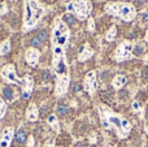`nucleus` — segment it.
I'll return each mask as SVG.
<instances>
[{
	"label": "nucleus",
	"instance_id": "f257e3e1",
	"mask_svg": "<svg viewBox=\"0 0 148 147\" xmlns=\"http://www.w3.org/2000/svg\"><path fill=\"white\" fill-rule=\"evenodd\" d=\"M105 12L108 14L117 16L123 21H133L136 16L135 8L127 3H110L105 5Z\"/></svg>",
	"mask_w": 148,
	"mask_h": 147
},
{
	"label": "nucleus",
	"instance_id": "f03ea898",
	"mask_svg": "<svg viewBox=\"0 0 148 147\" xmlns=\"http://www.w3.org/2000/svg\"><path fill=\"white\" fill-rule=\"evenodd\" d=\"M69 27L62 22L60 17L55 20L53 29H52V43L53 46H61L64 47L69 39Z\"/></svg>",
	"mask_w": 148,
	"mask_h": 147
},
{
	"label": "nucleus",
	"instance_id": "7ed1b4c3",
	"mask_svg": "<svg viewBox=\"0 0 148 147\" xmlns=\"http://www.w3.org/2000/svg\"><path fill=\"white\" fill-rule=\"evenodd\" d=\"M66 9L69 13H73L78 20H86L91 13L92 5L90 0H72L68 3Z\"/></svg>",
	"mask_w": 148,
	"mask_h": 147
},
{
	"label": "nucleus",
	"instance_id": "20e7f679",
	"mask_svg": "<svg viewBox=\"0 0 148 147\" xmlns=\"http://www.w3.org/2000/svg\"><path fill=\"white\" fill-rule=\"evenodd\" d=\"M29 4H30L31 9H33L34 16H33V20L29 21L27 23H25V25H23V27H22L23 31H29V30H31L33 27H35L36 22L40 20L42 16H43V13H44V8L39 4L38 0H30V1H29Z\"/></svg>",
	"mask_w": 148,
	"mask_h": 147
},
{
	"label": "nucleus",
	"instance_id": "39448f33",
	"mask_svg": "<svg viewBox=\"0 0 148 147\" xmlns=\"http://www.w3.org/2000/svg\"><path fill=\"white\" fill-rule=\"evenodd\" d=\"M134 46L130 42H122V43L118 46L117 51H116V59L118 61H122V60L130 59L131 57V52H133Z\"/></svg>",
	"mask_w": 148,
	"mask_h": 147
},
{
	"label": "nucleus",
	"instance_id": "423d86ee",
	"mask_svg": "<svg viewBox=\"0 0 148 147\" xmlns=\"http://www.w3.org/2000/svg\"><path fill=\"white\" fill-rule=\"evenodd\" d=\"M0 74H1V77L4 78L7 82H10V83H21V81L18 80L17 76H16L14 65H12V64L5 65V67L1 69Z\"/></svg>",
	"mask_w": 148,
	"mask_h": 147
},
{
	"label": "nucleus",
	"instance_id": "0eeeda50",
	"mask_svg": "<svg viewBox=\"0 0 148 147\" xmlns=\"http://www.w3.org/2000/svg\"><path fill=\"white\" fill-rule=\"evenodd\" d=\"M68 87H69V76H59L56 83V95H64L66 93Z\"/></svg>",
	"mask_w": 148,
	"mask_h": 147
},
{
	"label": "nucleus",
	"instance_id": "6e6552de",
	"mask_svg": "<svg viewBox=\"0 0 148 147\" xmlns=\"http://www.w3.org/2000/svg\"><path fill=\"white\" fill-rule=\"evenodd\" d=\"M39 56H40L39 49L31 47V48H29L27 51H26V54H25L26 63H27L30 67H36V65H38V61H39Z\"/></svg>",
	"mask_w": 148,
	"mask_h": 147
},
{
	"label": "nucleus",
	"instance_id": "1a4fd4ad",
	"mask_svg": "<svg viewBox=\"0 0 148 147\" xmlns=\"http://www.w3.org/2000/svg\"><path fill=\"white\" fill-rule=\"evenodd\" d=\"M84 89L88 94H94L96 90V73L88 72L84 80Z\"/></svg>",
	"mask_w": 148,
	"mask_h": 147
},
{
	"label": "nucleus",
	"instance_id": "9d476101",
	"mask_svg": "<svg viewBox=\"0 0 148 147\" xmlns=\"http://www.w3.org/2000/svg\"><path fill=\"white\" fill-rule=\"evenodd\" d=\"M53 69L57 77L68 74V67H66V63H65V56H61L59 60L53 61Z\"/></svg>",
	"mask_w": 148,
	"mask_h": 147
},
{
	"label": "nucleus",
	"instance_id": "9b49d317",
	"mask_svg": "<svg viewBox=\"0 0 148 147\" xmlns=\"http://www.w3.org/2000/svg\"><path fill=\"white\" fill-rule=\"evenodd\" d=\"M21 82H23V93H22V98L23 99H29L31 95V93H33V87H34V81L31 77H29V76H26V77L22 78V81Z\"/></svg>",
	"mask_w": 148,
	"mask_h": 147
},
{
	"label": "nucleus",
	"instance_id": "f8f14e48",
	"mask_svg": "<svg viewBox=\"0 0 148 147\" xmlns=\"http://www.w3.org/2000/svg\"><path fill=\"white\" fill-rule=\"evenodd\" d=\"M13 134H14V129L13 128H5L3 132L1 139H0V147H8L9 143L13 139Z\"/></svg>",
	"mask_w": 148,
	"mask_h": 147
},
{
	"label": "nucleus",
	"instance_id": "ddd939ff",
	"mask_svg": "<svg viewBox=\"0 0 148 147\" xmlns=\"http://www.w3.org/2000/svg\"><path fill=\"white\" fill-rule=\"evenodd\" d=\"M92 55H94V49L90 47V44H84V46L81 48V52H79L78 60H79V61H86V60L90 59Z\"/></svg>",
	"mask_w": 148,
	"mask_h": 147
},
{
	"label": "nucleus",
	"instance_id": "4468645a",
	"mask_svg": "<svg viewBox=\"0 0 148 147\" xmlns=\"http://www.w3.org/2000/svg\"><path fill=\"white\" fill-rule=\"evenodd\" d=\"M39 116V112L38 108H36L35 104H30L27 107V111H26V117H27L29 121H36Z\"/></svg>",
	"mask_w": 148,
	"mask_h": 147
},
{
	"label": "nucleus",
	"instance_id": "2eb2a0df",
	"mask_svg": "<svg viewBox=\"0 0 148 147\" xmlns=\"http://www.w3.org/2000/svg\"><path fill=\"white\" fill-rule=\"evenodd\" d=\"M1 93H3V96L9 102L13 100V98H14V91H13V89L10 87V86H4Z\"/></svg>",
	"mask_w": 148,
	"mask_h": 147
},
{
	"label": "nucleus",
	"instance_id": "dca6fc26",
	"mask_svg": "<svg viewBox=\"0 0 148 147\" xmlns=\"http://www.w3.org/2000/svg\"><path fill=\"white\" fill-rule=\"evenodd\" d=\"M33 16H34V12L33 9H31L30 4H29V1L25 3V17H23V20H25V23H27L29 21L33 20Z\"/></svg>",
	"mask_w": 148,
	"mask_h": 147
},
{
	"label": "nucleus",
	"instance_id": "f3484780",
	"mask_svg": "<svg viewBox=\"0 0 148 147\" xmlns=\"http://www.w3.org/2000/svg\"><path fill=\"white\" fill-rule=\"evenodd\" d=\"M61 20H62V22H64L65 23V25H74V23H75V16H74L73 14V13H69V12H68L66 13V14H64V17H62L61 18Z\"/></svg>",
	"mask_w": 148,
	"mask_h": 147
},
{
	"label": "nucleus",
	"instance_id": "a211bd4d",
	"mask_svg": "<svg viewBox=\"0 0 148 147\" xmlns=\"http://www.w3.org/2000/svg\"><path fill=\"white\" fill-rule=\"evenodd\" d=\"M126 82H127V80H126L125 76H117V77L114 78V81H113V86H114L116 89H121Z\"/></svg>",
	"mask_w": 148,
	"mask_h": 147
},
{
	"label": "nucleus",
	"instance_id": "6ab92c4d",
	"mask_svg": "<svg viewBox=\"0 0 148 147\" xmlns=\"http://www.w3.org/2000/svg\"><path fill=\"white\" fill-rule=\"evenodd\" d=\"M16 139H17L18 143H25L26 139H27V135H26L25 130L22 129H18L17 133H16Z\"/></svg>",
	"mask_w": 148,
	"mask_h": 147
},
{
	"label": "nucleus",
	"instance_id": "aec40b11",
	"mask_svg": "<svg viewBox=\"0 0 148 147\" xmlns=\"http://www.w3.org/2000/svg\"><path fill=\"white\" fill-rule=\"evenodd\" d=\"M47 121H48V124L51 125V128L55 130V132H59V122H57V119H56V116H55V115L48 116Z\"/></svg>",
	"mask_w": 148,
	"mask_h": 147
},
{
	"label": "nucleus",
	"instance_id": "412c9836",
	"mask_svg": "<svg viewBox=\"0 0 148 147\" xmlns=\"http://www.w3.org/2000/svg\"><path fill=\"white\" fill-rule=\"evenodd\" d=\"M9 51H10V41L7 39V41H4L0 44V55H5Z\"/></svg>",
	"mask_w": 148,
	"mask_h": 147
},
{
	"label": "nucleus",
	"instance_id": "4be33fe9",
	"mask_svg": "<svg viewBox=\"0 0 148 147\" xmlns=\"http://www.w3.org/2000/svg\"><path fill=\"white\" fill-rule=\"evenodd\" d=\"M116 34H117V27H116V26H112V27L109 29V31L107 33V36H105V38H107V41L110 42L116 38Z\"/></svg>",
	"mask_w": 148,
	"mask_h": 147
},
{
	"label": "nucleus",
	"instance_id": "5701e85b",
	"mask_svg": "<svg viewBox=\"0 0 148 147\" xmlns=\"http://www.w3.org/2000/svg\"><path fill=\"white\" fill-rule=\"evenodd\" d=\"M108 122L116 125L117 128H121V122H122V120H120L117 116H108Z\"/></svg>",
	"mask_w": 148,
	"mask_h": 147
},
{
	"label": "nucleus",
	"instance_id": "b1692460",
	"mask_svg": "<svg viewBox=\"0 0 148 147\" xmlns=\"http://www.w3.org/2000/svg\"><path fill=\"white\" fill-rule=\"evenodd\" d=\"M68 111H69V108H68V106H65V104H60V106H57V115L64 116V115L68 113Z\"/></svg>",
	"mask_w": 148,
	"mask_h": 147
},
{
	"label": "nucleus",
	"instance_id": "393cba45",
	"mask_svg": "<svg viewBox=\"0 0 148 147\" xmlns=\"http://www.w3.org/2000/svg\"><path fill=\"white\" fill-rule=\"evenodd\" d=\"M36 38L40 41V43H43V42H46L47 39H48V33H47V30H42V31H39V34H38V36Z\"/></svg>",
	"mask_w": 148,
	"mask_h": 147
},
{
	"label": "nucleus",
	"instance_id": "a878e982",
	"mask_svg": "<svg viewBox=\"0 0 148 147\" xmlns=\"http://www.w3.org/2000/svg\"><path fill=\"white\" fill-rule=\"evenodd\" d=\"M5 112H7V104H5L4 100H3V98H0V119L4 117Z\"/></svg>",
	"mask_w": 148,
	"mask_h": 147
},
{
	"label": "nucleus",
	"instance_id": "bb28decb",
	"mask_svg": "<svg viewBox=\"0 0 148 147\" xmlns=\"http://www.w3.org/2000/svg\"><path fill=\"white\" fill-rule=\"evenodd\" d=\"M133 52H134V55H142L144 52L143 44H136V47H134L133 48Z\"/></svg>",
	"mask_w": 148,
	"mask_h": 147
},
{
	"label": "nucleus",
	"instance_id": "cd10ccee",
	"mask_svg": "<svg viewBox=\"0 0 148 147\" xmlns=\"http://www.w3.org/2000/svg\"><path fill=\"white\" fill-rule=\"evenodd\" d=\"M121 128H122L125 132H129L130 128H131V125H130V122H129L127 120H122V122H121Z\"/></svg>",
	"mask_w": 148,
	"mask_h": 147
},
{
	"label": "nucleus",
	"instance_id": "c85d7f7f",
	"mask_svg": "<svg viewBox=\"0 0 148 147\" xmlns=\"http://www.w3.org/2000/svg\"><path fill=\"white\" fill-rule=\"evenodd\" d=\"M30 44L34 47V48H36V47L40 46L42 43H40V41H39L38 38H33V39H31V42H30Z\"/></svg>",
	"mask_w": 148,
	"mask_h": 147
},
{
	"label": "nucleus",
	"instance_id": "c756f323",
	"mask_svg": "<svg viewBox=\"0 0 148 147\" xmlns=\"http://www.w3.org/2000/svg\"><path fill=\"white\" fill-rule=\"evenodd\" d=\"M140 18H142V22L143 23H148V12H142Z\"/></svg>",
	"mask_w": 148,
	"mask_h": 147
},
{
	"label": "nucleus",
	"instance_id": "7c9ffc66",
	"mask_svg": "<svg viewBox=\"0 0 148 147\" xmlns=\"http://www.w3.org/2000/svg\"><path fill=\"white\" fill-rule=\"evenodd\" d=\"M94 29H95V21L92 20V18H90V20H88V30L92 31Z\"/></svg>",
	"mask_w": 148,
	"mask_h": 147
},
{
	"label": "nucleus",
	"instance_id": "2f4dec72",
	"mask_svg": "<svg viewBox=\"0 0 148 147\" xmlns=\"http://www.w3.org/2000/svg\"><path fill=\"white\" fill-rule=\"evenodd\" d=\"M133 108H134V111H139V109H140V104H139L138 102H134V103H133Z\"/></svg>",
	"mask_w": 148,
	"mask_h": 147
},
{
	"label": "nucleus",
	"instance_id": "473e14b6",
	"mask_svg": "<svg viewBox=\"0 0 148 147\" xmlns=\"http://www.w3.org/2000/svg\"><path fill=\"white\" fill-rule=\"evenodd\" d=\"M46 147H53V141H48V142H47V145H46Z\"/></svg>",
	"mask_w": 148,
	"mask_h": 147
},
{
	"label": "nucleus",
	"instance_id": "72a5a7b5",
	"mask_svg": "<svg viewBox=\"0 0 148 147\" xmlns=\"http://www.w3.org/2000/svg\"><path fill=\"white\" fill-rule=\"evenodd\" d=\"M81 89H82V86H81V85H77L75 87H74V91H79Z\"/></svg>",
	"mask_w": 148,
	"mask_h": 147
},
{
	"label": "nucleus",
	"instance_id": "f704fd0d",
	"mask_svg": "<svg viewBox=\"0 0 148 147\" xmlns=\"http://www.w3.org/2000/svg\"><path fill=\"white\" fill-rule=\"evenodd\" d=\"M33 145H34V139H33V138H30V141H29V146L33 147Z\"/></svg>",
	"mask_w": 148,
	"mask_h": 147
},
{
	"label": "nucleus",
	"instance_id": "c9c22d12",
	"mask_svg": "<svg viewBox=\"0 0 148 147\" xmlns=\"http://www.w3.org/2000/svg\"><path fill=\"white\" fill-rule=\"evenodd\" d=\"M77 147H86V146L82 145V143H79V145H77Z\"/></svg>",
	"mask_w": 148,
	"mask_h": 147
},
{
	"label": "nucleus",
	"instance_id": "e433bc0d",
	"mask_svg": "<svg viewBox=\"0 0 148 147\" xmlns=\"http://www.w3.org/2000/svg\"><path fill=\"white\" fill-rule=\"evenodd\" d=\"M147 41H148V31H147Z\"/></svg>",
	"mask_w": 148,
	"mask_h": 147
},
{
	"label": "nucleus",
	"instance_id": "4c0bfd02",
	"mask_svg": "<svg viewBox=\"0 0 148 147\" xmlns=\"http://www.w3.org/2000/svg\"><path fill=\"white\" fill-rule=\"evenodd\" d=\"M146 61H147V63H148V57H147V59H146Z\"/></svg>",
	"mask_w": 148,
	"mask_h": 147
}]
</instances>
